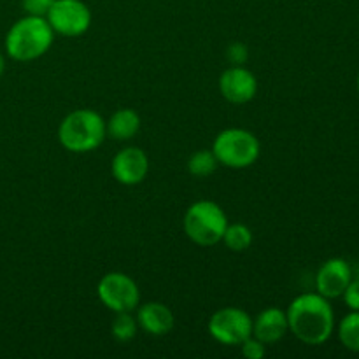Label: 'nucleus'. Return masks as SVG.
<instances>
[{"instance_id":"obj_1","label":"nucleus","mask_w":359,"mask_h":359,"mask_svg":"<svg viewBox=\"0 0 359 359\" xmlns=\"http://www.w3.org/2000/svg\"><path fill=\"white\" fill-rule=\"evenodd\" d=\"M290 332L307 346H321L335 330V312L328 298L319 293H304L286 311Z\"/></svg>"},{"instance_id":"obj_2","label":"nucleus","mask_w":359,"mask_h":359,"mask_svg":"<svg viewBox=\"0 0 359 359\" xmlns=\"http://www.w3.org/2000/svg\"><path fill=\"white\" fill-rule=\"evenodd\" d=\"M55 35L44 16L27 14L7 32L6 51L16 62H32L49 51Z\"/></svg>"},{"instance_id":"obj_3","label":"nucleus","mask_w":359,"mask_h":359,"mask_svg":"<svg viewBox=\"0 0 359 359\" xmlns=\"http://www.w3.org/2000/svg\"><path fill=\"white\" fill-rule=\"evenodd\" d=\"M107 137L105 119L93 109H77L67 114L58 126V140L63 149L76 154L91 153Z\"/></svg>"},{"instance_id":"obj_4","label":"nucleus","mask_w":359,"mask_h":359,"mask_svg":"<svg viewBox=\"0 0 359 359\" xmlns=\"http://www.w3.org/2000/svg\"><path fill=\"white\" fill-rule=\"evenodd\" d=\"M226 226V212L212 200H198L191 203L182 219L186 237L200 248H212L219 244Z\"/></svg>"},{"instance_id":"obj_5","label":"nucleus","mask_w":359,"mask_h":359,"mask_svg":"<svg viewBox=\"0 0 359 359\" xmlns=\"http://www.w3.org/2000/svg\"><path fill=\"white\" fill-rule=\"evenodd\" d=\"M212 153L219 165L233 170H242L256 163L262 153L258 137L245 128H226L216 135Z\"/></svg>"},{"instance_id":"obj_6","label":"nucleus","mask_w":359,"mask_h":359,"mask_svg":"<svg viewBox=\"0 0 359 359\" xmlns=\"http://www.w3.org/2000/svg\"><path fill=\"white\" fill-rule=\"evenodd\" d=\"M98 300L112 312H133L140 304V291L135 280L123 272L105 273L97 286Z\"/></svg>"},{"instance_id":"obj_7","label":"nucleus","mask_w":359,"mask_h":359,"mask_svg":"<svg viewBox=\"0 0 359 359\" xmlns=\"http://www.w3.org/2000/svg\"><path fill=\"white\" fill-rule=\"evenodd\" d=\"M207 332L223 346H241L252 335V318L237 307H223L210 316Z\"/></svg>"},{"instance_id":"obj_8","label":"nucleus","mask_w":359,"mask_h":359,"mask_svg":"<svg viewBox=\"0 0 359 359\" xmlns=\"http://www.w3.org/2000/svg\"><path fill=\"white\" fill-rule=\"evenodd\" d=\"M46 20L55 34L81 37L91 27V11L83 0H55Z\"/></svg>"},{"instance_id":"obj_9","label":"nucleus","mask_w":359,"mask_h":359,"mask_svg":"<svg viewBox=\"0 0 359 359\" xmlns=\"http://www.w3.org/2000/svg\"><path fill=\"white\" fill-rule=\"evenodd\" d=\"M219 91L230 104H249L258 93L256 76L244 65H231L219 77Z\"/></svg>"},{"instance_id":"obj_10","label":"nucleus","mask_w":359,"mask_h":359,"mask_svg":"<svg viewBox=\"0 0 359 359\" xmlns=\"http://www.w3.org/2000/svg\"><path fill=\"white\" fill-rule=\"evenodd\" d=\"M112 177L123 186L140 184L149 172V158L140 147L130 146L116 153L111 163Z\"/></svg>"},{"instance_id":"obj_11","label":"nucleus","mask_w":359,"mask_h":359,"mask_svg":"<svg viewBox=\"0 0 359 359\" xmlns=\"http://www.w3.org/2000/svg\"><path fill=\"white\" fill-rule=\"evenodd\" d=\"M351 280H353V273H351L349 263L342 258H330L318 270L316 287L319 294L333 300V298L342 297Z\"/></svg>"},{"instance_id":"obj_12","label":"nucleus","mask_w":359,"mask_h":359,"mask_svg":"<svg viewBox=\"0 0 359 359\" xmlns=\"http://www.w3.org/2000/svg\"><path fill=\"white\" fill-rule=\"evenodd\" d=\"M287 332H290L287 314L283 309L269 307L252 319V337L259 339L266 346L283 340Z\"/></svg>"},{"instance_id":"obj_13","label":"nucleus","mask_w":359,"mask_h":359,"mask_svg":"<svg viewBox=\"0 0 359 359\" xmlns=\"http://www.w3.org/2000/svg\"><path fill=\"white\" fill-rule=\"evenodd\" d=\"M135 319L139 328L153 337L167 335L175 325L172 311L160 302H147V304L139 305Z\"/></svg>"},{"instance_id":"obj_14","label":"nucleus","mask_w":359,"mask_h":359,"mask_svg":"<svg viewBox=\"0 0 359 359\" xmlns=\"http://www.w3.org/2000/svg\"><path fill=\"white\" fill-rule=\"evenodd\" d=\"M107 135L114 140H130L139 133L140 116L133 109H118L114 114L105 121Z\"/></svg>"},{"instance_id":"obj_15","label":"nucleus","mask_w":359,"mask_h":359,"mask_svg":"<svg viewBox=\"0 0 359 359\" xmlns=\"http://www.w3.org/2000/svg\"><path fill=\"white\" fill-rule=\"evenodd\" d=\"M221 242H223V244L233 252L248 251V249L252 245V231L251 228L245 226V224L242 223H235V224L228 223L226 230H224V235H223V241Z\"/></svg>"},{"instance_id":"obj_16","label":"nucleus","mask_w":359,"mask_h":359,"mask_svg":"<svg viewBox=\"0 0 359 359\" xmlns=\"http://www.w3.org/2000/svg\"><path fill=\"white\" fill-rule=\"evenodd\" d=\"M217 165H219V161H217L212 149H200L193 153L188 160V172L193 177H209L216 172Z\"/></svg>"},{"instance_id":"obj_17","label":"nucleus","mask_w":359,"mask_h":359,"mask_svg":"<svg viewBox=\"0 0 359 359\" xmlns=\"http://www.w3.org/2000/svg\"><path fill=\"white\" fill-rule=\"evenodd\" d=\"M339 339L346 349L359 353V312L353 311L340 321Z\"/></svg>"},{"instance_id":"obj_18","label":"nucleus","mask_w":359,"mask_h":359,"mask_svg":"<svg viewBox=\"0 0 359 359\" xmlns=\"http://www.w3.org/2000/svg\"><path fill=\"white\" fill-rule=\"evenodd\" d=\"M137 330V319L133 318L132 312H118L111 325L112 337H114L118 342H130V340L135 339Z\"/></svg>"},{"instance_id":"obj_19","label":"nucleus","mask_w":359,"mask_h":359,"mask_svg":"<svg viewBox=\"0 0 359 359\" xmlns=\"http://www.w3.org/2000/svg\"><path fill=\"white\" fill-rule=\"evenodd\" d=\"M241 351L245 359H262L266 354V344H263L262 340L251 335L241 344Z\"/></svg>"},{"instance_id":"obj_20","label":"nucleus","mask_w":359,"mask_h":359,"mask_svg":"<svg viewBox=\"0 0 359 359\" xmlns=\"http://www.w3.org/2000/svg\"><path fill=\"white\" fill-rule=\"evenodd\" d=\"M226 58L231 65H244L249 58L248 46L242 42H231L226 49Z\"/></svg>"},{"instance_id":"obj_21","label":"nucleus","mask_w":359,"mask_h":359,"mask_svg":"<svg viewBox=\"0 0 359 359\" xmlns=\"http://www.w3.org/2000/svg\"><path fill=\"white\" fill-rule=\"evenodd\" d=\"M21 4H23V9L27 11V14L46 18L55 0H21Z\"/></svg>"},{"instance_id":"obj_22","label":"nucleus","mask_w":359,"mask_h":359,"mask_svg":"<svg viewBox=\"0 0 359 359\" xmlns=\"http://www.w3.org/2000/svg\"><path fill=\"white\" fill-rule=\"evenodd\" d=\"M342 297H344V302H346V305L351 309V311L359 312V279L351 280L349 286L346 287Z\"/></svg>"},{"instance_id":"obj_23","label":"nucleus","mask_w":359,"mask_h":359,"mask_svg":"<svg viewBox=\"0 0 359 359\" xmlns=\"http://www.w3.org/2000/svg\"><path fill=\"white\" fill-rule=\"evenodd\" d=\"M4 70H6V60H4V55L0 53V77H2Z\"/></svg>"},{"instance_id":"obj_24","label":"nucleus","mask_w":359,"mask_h":359,"mask_svg":"<svg viewBox=\"0 0 359 359\" xmlns=\"http://www.w3.org/2000/svg\"><path fill=\"white\" fill-rule=\"evenodd\" d=\"M358 91H359V74H358Z\"/></svg>"}]
</instances>
